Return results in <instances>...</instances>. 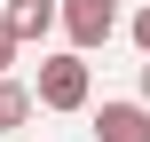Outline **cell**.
<instances>
[{"label": "cell", "mask_w": 150, "mask_h": 142, "mask_svg": "<svg viewBox=\"0 0 150 142\" xmlns=\"http://www.w3.org/2000/svg\"><path fill=\"white\" fill-rule=\"evenodd\" d=\"M95 87L87 55H40V79H32V111H79Z\"/></svg>", "instance_id": "1"}, {"label": "cell", "mask_w": 150, "mask_h": 142, "mask_svg": "<svg viewBox=\"0 0 150 142\" xmlns=\"http://www.w3.org/2000/svg\"><path fill=\"white\" fill-rule=\"evenodd\" d=\"M55 24L71 32V55H95L119 32V0H55Z\"/></svg>", "instance_id": "2"}, {"label": "cell", "mask_w": 150, "mask_h": 142, "mask_svg": "<svg viewBox=\"0 0 150 142\" xmlns=\"http://www.w3.org/2000/svg\"><path fill=\"white\" fill-rule=\"evenodd\" d=\"M95 142H150V111L142 103H103L95 111Z\"/></svg>", "instance_id": "3"}, {"label": "cell", "mask_w": 150, "mask_h": 142, "mask_svg": "<svg viewBox=\"0 0 150 142\" xmlns=\"http://www.w3.org/2000/svg\"><path fill=\"white\" fill-rule=\"evenodd\" d=\"M0 24H8V40H16V47H24V40H47V32H55V0H8V16H0Z\"/></svg>", "instance_id": "4"}, {"label": "cell", "mask_w": 150, "mask_h": 142, "mask_svg": "<svg viewBox=\"0 0 150 142\" xmlns=\"http://www.w3.org/2000/svg\"><path fill=\"white\" fill-rule=\"evenodd\" d=\"M32 119V87H16V79H0V134H16Z\"/></svg>", "instance_id": "5"}, {"label": "cell", "mask_w": 150, "mask_h": 142, "mask_svg": "<svg viewBox=\"0 0 150 142\" xmlns=\"http://www.w3.org/2000/svg\"><path fill=\"white\" fill-rule=\"evenodd\" d=\"M8 63H16V40H8V24H0V79H8Z\"/></svg>", "instance_id": "6"}, {"label": "cell", "mask_w": 150, "mask_h": 142, "mask_svg": "<svg viewBox=\"0 0 150 142\" xmlns=\"http://www.w3.org/2000/svg\"><path fill=\"white\" fill-rule=\"evenodd\" d=\"M134 47H142V55H150V8H142V16H134Z\"/></svg>", "instance_id": "7"}, {"label": "cell", "mask_w": 150, "mask_h": 142, "mask_svg": "<svg viewBox=\"0 0 150 142\" xmlns=\"http://www.w3.org/2000/svg\"><path fill=\"white\" fill-rule=\"evenodd\" d=\"M142 111H150V63H142Z\"/></svg>", "instance_id": "8"}]
</instances>
